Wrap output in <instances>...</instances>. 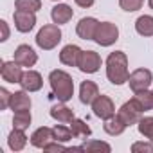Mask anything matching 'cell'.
<instances>
[{"mask_svg":"<svg viewBox=\"0 0 153 153\" xmlns=\"http://www.w3.org/2000/svg\"><path fill=\"white\" fill-rule=\"evenodd\" d=\"M49 83H51V88H52V96L61 101V103H67L68 99H72L74 96V81L70 78V74H67L65 70H52L49 74Z\"/></svg>","mask_w":153,"mask_h":153,"instance_id":"cell-2","label":"cell"},{"mask_svg":"<svg viewBox=\"0 0 153 153\" xmlns=\"http://www.w3.org/2000/svg\"><path fill=\"white\" fill-rule=\"evenodd\" d=\"M0 27H2V38H0V42H6L9 38V27H7V22L6 20H0Z\"/></svg>","mask_w":153,"mask_h":153,"instance_id":"cell-34","label":"cell"},{"mask_svg":"<svg viewBox=\"0 0 153 153\" xmlns=\"http://www.w3.org/2000/svg\"><path fill=\"white\" fill-rule=\"evenodd\" d=\"M101 56L96 51H83L78 61V68L85 74H96L101 67Z\"/></svg>","mask_w":153,"mask_h":153,"instance_id":"cell-7","label":"cell"},{"mask_svg":"<svg viewBox=\"0 0 153 153\" xmlns=\"http://www.w3.org/2000/svg\"><path fill=\"white\" fill-rule=\"evenodd\" d=\"M137 128L140 135H144L153 142V117H140V121L137 123Z\"/></svg>","mask_w":153,"mask_h":153,"instance_id":"cell-26","label":"cell"},{"mask_svg":"<svg viewBox=\"0 0 153 153\" xmlns=\"http://www.w3.org/2000/svg\"><path fill=\"white\" fill-rule=\"evenodd\" d=\"M15 61L20 67H34L38 61V54L29 45H18L15 51Z\"/></svg>","mask_w":153,"mask_h":153,"instance_id":"cell-11","label":"cell"},{"mask_svg":"<svg viewBox=\"0 0 153 153\" xmlns=\"http://www.w3.org/2000/svg\"><path fill=\"white\" fill-rule=\"evenodd\" d=\"M72 15H74V11H72V7L67 6V4H58V6H54L52 11H51V18H52V22L58 24V25L67 24V22L72 18Z\"/></svg>","mask_w":153,"mask_h":153,"instance_id":"cell-17","label":"cell"},{"mask_svg":"<svg viewBox=\"0 0 153 153\" xmlns=\"http://www.w3.org/2000/svg\"><path fill=\"white\" fill-rule=\"evenodd\" d=\"M54 140V135H52V130L51 128H47V126H42V128H38L33 135H31V144L34 146V148H40V149H43L49 142H52Z\"/></svg>","mask_w":153,"mask_h":153,"instance_id":"cell-16","label":"cell"},{"mask_svg":"<svg viewBox=\"0 0 153 153\" xmlns=\"http://www.w3.org/2000/svg\"><path fill=\"white\" fill-rule=\"evenodd\" d=\"M67 148L59 142V140H56V142H49L45 148H43V151H65Z\"/></svg>","mask_w":153,"mask_h":153,"instance_id":"cell-33","label":"cell"},{"mask_svg":"<svg viewBox=\"0 0 153 153\" xmlns=\"http://www.w3.org/2000/svg\"><path fill=\"white\" fill-rule=\"evenodd\" d=\"M51 117L56 119L58 123H63V124H70L76 117H74V112L72 108L65 106V105H56L51 108Z\"/></svg>","mask_w":153,"mask_h":153,"instance_id":"cell-19","label":"cell"},{"mask_svg":"<svg viewBox=\"0 0 153 153\" xmlns=\"http://www.w3.org/2000/svg\"><path fill=\"white\" fill-rule=\"evenodd\" d=\"M70 130H72V135L74 137H88L92 133L90 126L85 121H81V119H74L70 123Z\"/></svg>","mask_w":153,"mask_h":153,"instance_id":"cell-23","label":"cell"},{"mask_svg":"<svg viewBox=\"0 0 153 153\" xmlns=\"http://www.w3.org/2000/svg\"><path fill=\"white\" fill-rule=\"evenodd\" d=\"M99 96V88L94 81H83L79 87V101L83 105H92Z\"/></svg>","mask_w":153,"mask_h":153,"instance_id":"cell-15","label":"cell"},{"mask_svg":"<svg viewBox=\"0 0 153 153\" xmlns=\"http://www.w3.org/2000/svg\"><path fill=\"white\" fill-rule=\"evenodd\" d=\"M59 42H61V29L58 27V24L43 25L36 34V45L43 51H52L54 47H58Z\"/></svg>","mask_w":153,"mask_h":153,"instance_id":"cell-3","label":"cell"},{"mask_svg":"<svg viewBox=\"0 0 153 153\" xmlns=\"http://www.w3.org/2000/svg\"><path fill=\"white\" fill-rule=\"evenodd\" d=\"M85 151L88 153H96V151H105V153H110L112 151V146L108 142H103V140H88L87 144H83Z\"/></svg>","mask_w":153,"mask_h":153,"instance_id":"cell-28","label":"cell"},{"mask_svg":"<svg viewBox=\"0 0 153 153\" xmlns=\"http://www.w3.org/2000/svg\"><path fill=\"white\" fill-rule=\"evenodd\" d=\"M25 130H18V128H15L11 133H9V137H7V144H9V148L13 149V151H22L24 148H25V144H27V135L24 133Z\"/></svg>","mask_w":153,"mask_h":153,"instance_id":"cell-20","label":"cell"},{"mask_svg":"<svg viewBox=\"0 0 153 153\" xmlns=\"http://www.w3.org/2000/svg\"><path fill=\"white\" fill-rule=\"evenodd\" d=\"M135 99L139 101V105L142 106L144 112L153 110V92H149L148 88L146 90H140V92H135Z\"/></svg>","mask_w":153,"mask_h":153,"instance_id":"cell-25","label":"cell"},{"mask_svg":"<svg viewBox=\"0 0 153 153\" xmlns=\"http://www.w3.org/2000/svg\"><path fill=\"white\" fill-rule=\"evenodd\" d=\"M31 124V112L29 110H24V112H15V117H13V126L18 128V130H27Z\"/></svg>","mask_w":153,"mask_h":153,"instance_id":"cell-24","label":"cell"},{"mask_svg":"<svg viewBox=\"0 0 153 153\" xmlns=\"http://www.w3.org/2000/svg\"><path fill=\"white\" fill-rule=\"evenodd\" d=\"M142 114H144L142 106H140V105H139V101L133 97V99L126 101V103L119 108L117 117H119V119H121L126 126H131V124H137V123L140 121Z\"/></svg>","mask_w":153,"mask_h":153,"instance_id":"cell-5","label":"cell"},{"mask_svg":"<svg viewBox=\"0 0 153 153\" xmlns=\"http://www.w3.org/2000/svg\"><path fill=\"white\" fill-rule=\"evenodd\" d=\"M22 88L27 92H38L43 87V79H42V74L36 70H25L22 76V81H20Z\"/></svg>","mask_w":153,"mask_h":153,"instance_id":"cell-13","label":"cell"},{"mask_svg":"<svg viewBox=\"0 0 153 153\" xmlns=\"http://www.w3.org/2000/svg\"><path fill=\"white\" fill-rule=\"evenodd\" d=\"M92 110H94V115L103 121L115 115V105L108 96H97L96 101L92 103Z\"/></svg>","mask_w":153,"mask_h":153,"instance_id":"cell-8","label":"cell"},{"mask_svg":"<svg viewBox=\"0 0 153 153\" xmlns=\"http://www.w3.org/2000/svg\"><path fill=\"white\" fill-rule=\"evenodd\" d=\"M103 128H105V131L108 133V135H112V137H115V135H121L128 126L117 117V115H114V117H110V119H106L105 121V124H103Z\"/></svg>","mask_w":153,"mask_h":153,"instance_id":"cell-21","label":"cell"},{"mask_svg":"<svg viewBox=\"0 0 153 153\" xmlns=\"http://www.w3.org/2000/svg\"><path fill=\"white\" fill-rule=\"evenodd\" d=\"M81 49L78 45H65L59 52V61L67 67H78V61H79V56H81Z\"/></svg>","mask_w":153,"mask_h":153,"instance_id":"cell-14","label":"cell"},{"mask_svg":"<svg viewBox=\"0 0 153 153\" xmlns=\"http://www.w3.org/2000/svg\"><path fill=\"white\" fill-rule=\"evenodd\" d=\"M52 2H59V0H52Z\"/></svg>","mask_w":153,"mask_h":153,"instance_id":"cell-37","label":"cell"},{"mask_svg":"<svg viewBox=\"0 0 153 153\" xmlns=\"http://www.w3.org/2000/svg\"><path fill=\"white\" fill-rule=\"evenodd\" d=\"M13 18H15V27H16V31H20V33H29V31H33V27L36 25V15H34L33 11L16 9L15 15H13Z\"/></svg>","mask_w":153,"mask_h":153,"instance_id":"cell-9","label":"cell"},{"mask_svg":"<svg viewBox=\"0 0 153 153\" xmlns=\"http://www.w3.org/2000/svg\"><path fill=\"white\" fill-rule=\"evenodd\" d=\"M144 4V0H119V6L121 9L128 11V13H133V11H139Z\"/></svg>","mask_w":153,"mask_h":153,"instance_id":"cell-30","label":"cell"},{"mask_svg":"<svg viewBox=\"0 0 153 153\" xmlns=\"http://www.w3.org/2000/svg\"><path fill=\"white\" fill-rule=\"evenodd\" d=\"M106 78L114 85H124L128 81V56L123 51L110 52V56L106 58Z\"/></svg>","mask_w":153,"mask_h":153,"instance_id":"cell-1","label":"cell"},{"mask_svg":"<svg viewBox=\"0 0 153 153\" xmlns=\"http://www.w3.org/2000/svg\"><path fill=\"white\" fill-rule=\"evenodd\" d=\"M131 151L137 153V151H146V153H153V144H148V142H135L131 146Z\"/></svg>","mask_w":153,"mask_h":153,"instance_id":"cell-32","label":"cell"},{"mask_svg":"<svg viewBox=\"0 0 153 153\" xmlns=\"http://www.w3.org/2000/svg\"><path fill=\"white\" fill-rule=\"evenodd\" d=\"M52 135H54V140H59V142H68L74 135H72V130L63 126V124H56L52 128Z\"/></svg>","mask_w":153,"mask_h":153,"instance_id":"cell-27","label":"cell"},{"mask_svg":"<svg viewBox=\"0 0 153 153\" xmlns=\"http://www.w3.org/2000/svg\"><path fill=\"white\" fill-rule=\"evenodd\" d=\"M11 97H13V94H9L6 88H0V101H2L0 108H2V110L9 108V105H11Z\"/></svg>","mask_w":153,"mask_h":153,"instance_id":"cell-31","label":"cell"},{"mask_svg":"<svg viewBox=\"0 0 153 153\" xmlns=\"http://www.w3.org/2000/svg\"><path fill=\"white\" fill-rule=\"evenodd\" d=\"M151 81H153V74H151V70H148V68H137V70H133V72L130 74V78H128L130 88H131L133 92H140V90L149 88Z\"/></svg>","mask_w":153,"mask_h":153,"instance_id":"cell-6","label":"cell"},{"mask_svg":"<svg viewBox=\"0 0 153 153\" xmlns=\"http://www.w3.org/2000/svg\"><path fill=\"white\" fill-rule=\"evenodd\" d=\"M9 108L13 112H24V110H31V97L27 96V90H20L15 92L11 97V105Z\"/></svg>","mask_w":153,"mask_h":153,"instance_id":"cell-18","label":"cell"},{"mask_svg":"<svg viewBox=\"0 0 153 153\" xmlns=\"http://www.w3.org/2000/svg\"><path fill=\"white\" fill-rule=\"evenodd\" d=\"M148 4H149V7L153 9V0H148Z\"/></svg>","mask_w":153,"mask_h":153,"instance_id":"cell-36","label":"cell"},{"mask_svg":"<svg viewBox=\"0 0 153 153\" xmlns=\"http://www.w3.org/2000/svg\"><path fill=\"white\" fill-rule=\"evenodd\" d=\"M117 40H119V29H117V25L112 24V22H99L96 36H94V42L97 45H101V47H110Z\"/></svg>","mask_w":153,"mask_h":153,"instance_id":"cell-4","label":"cell"},{"mask_svg":"<svg viewBox=\"0 0 153 153\" xmlns=\"http://www.w3.org/2000/svg\"><path fill=\"white\" fill-rule=\"evenodd\" d=\"M74 2L78 4L79 7H83V9H88V7H92V6H94L96 0H74Z\"/></svg>","mask_w":153,"mask_h":153,"instance_id":"cell-35","label":"cell"},{"mask_svg":"<svg viewBox=\"0 0 153 153\" xmlns=\"http://www.w3.org/2000/svg\"><path fill=\"white\" fill-rule=\"evenodd\" d=\"M97 25L99 22L92 16H87V18H81L79 24L76 25V33L81 40H94L96 36V31H97Z\"/></svg>","mask_w":153,"mask_h":153,"instance_id":"cell-12","label":"cell"},{"mask_svg":"<svg viewBox=\"0 0 153 153\" xmlns=\"http://www.w3.org/2000/svg\"><path fill=\"white\" fill-rule=\"evenodd\" d=\"M0 76H2V79L7 81V83H20L22 81V67L13 59V61H4L2 67H0Z\"/></svg>","mask_w":153,"mask_h":153,"instance_id":"cell-10","label":"cell"},{"mask_svg":"<svg viewBox=\"0 0 153 153\" xmlns=\"http://www.w3.org/2000/svg\"><path fill=\"white\" fill-rule=\"evenodd\" d=\"M135 31L140 36H153V16H149V15L139 16L135 22Z\"/></svg>","mask_w":153,"mask_h":153,"instance_id":"cell-22","label":"cell"},{"mask_svg":"<svg viewBox=\"0 0 153 153\" xmlns=\"http://www.w3.org/2000/svg\"><path fill=\"white\" fill-rule=\"evenodd\" d=\"M15 7L36 13V11L42 9V0H15Z\"/></svg>","mask_w":153,"mask_h":153,"instance_id":"cell-29","label":"cell"}]
</instances>
